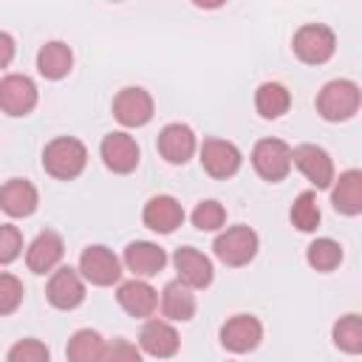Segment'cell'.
<instances>
[{
    "mask_svg": "<svg viewBox=\"0 0 362 362\" xmlns=\"http://www.w3.org/2000/svg\"><path fill=\"white\" fill-rule=\"evenodd\" d=\"M88 164V147L74 136H57L42 150V167L59 181L76 178Z\"/></svg>",
    "mask_w": 362,
    "mask_h": 362,
    "instance_id": "6da1fadb",
    "label": "cell"
},
{
    "mask_svg": "<svg viewBox=\"0 0 362 362\" xmlns=\"http://www.w3.org/2000/svg\"><path fill=\"white\" fill-rule=\"evenodd\" d=\"M359 110V85L351 79H331L317 93V113L325 122H345Z\"/></svg>",
    "mask_w": 362,
    "mask_h": 362,
    "instance_id": "7a4b0ae2",
    "label": "cell"
},
{
    "mask_svg": "<svg viewBox=\"0 0 362 362\" xmlns=\"http://www.w3.org/2000/svg\"><path fill=\"white\" fill-rule=\"evenodd\" d=\"M291 51L297 54L300 62L305 65H322L334 57L337 51V37L328 25L322 23H305L294 31V40H291Z\"/></svg>",
    "mask_w": 362,
    "mask_h": 362,
    "instance_id": "3957f363",
    "label": "cell"
},
{
    "mask_svg": "<svg viewBox=\"0 0 362 362\" xmlns=\"http://www.w3.org/2000/svg\"><path fill=\"white\" fill-rule=\"evenodd\" d=\"M257 246H260L257 232H255L252 226H246V223H238V226L223 229V232L215 238L212 252H215V257H218L221 263H226V266H246V263L255 260Z\"/></svg>",
    "mask_w": 362,
    "mask_h": 362,
    "instance_id": "277c9868",
    "label": "cell"
},
{
    "mask_svg": "<svg viewBox=\"0 0 362 362\" xmlns=\"http://www.w3.org/2000/svg\"><path fill=\"white\" fill-rule=\"evenodd\" d=\"M82 280L93 283V286H113L122 277V260L102 243L85 246L79 255V269Z\"/></svg>",
    "mask_w": 362,
    "mask_h": 362,
    "instance_id": "5b68a950",
    "label": "cell"
},
{
    "mask_svg": "<svg viewBox=\"0 0 362 362\" xmlns=\"http://www.w3.org/2000/svg\"><path fill=\"white\" fill-rule=\"evenodd\" d=\"M252 167L266 181H283L291 173V147L283 139H260L252 150Z\"/></svg>",
    "mask_w": 362,
    "mask_h": 362,
    "instance_id": "8992f818",
    "label": "cell"
},
{
    "mask_svg": "<svg viewBox=\"0 0 362 362\" xmlns=\"http://www.w3.org/2000/svg\"><path fill=\"white\" fill-rule=\"evenodd\" d=\"M153 110H156L153 96L144 88H139V85L122 88L113 96V116L124 127H144L153 119Z\"/></svg>",
    "mask_w": 362,
    "mask_h": 362,
    "instance_id": "52a82bcc",
    "label": "cell"
},
{
    "mask_svg": "<svg viewBox=\"0 0 362 362\" xmlns=\"http://www.w3.org/2000/svg\"><path fill=\"white\" fill-rule=\"evenodd\" d=\"M45 294H48V303H51L54 308L71 311V308H76V305L85 300V280H82V274H79L76 269H71V266H57V269L51 272V277H48Z\"/></svg>",
    "mask_w": 362,
    "mask_h": 362,
    "instance_id": "ba28073f",
    "label": "cell"
},
{
    "mask_svg": "<svg viewBox=\"0 0 362 362\" xmlns=\"http://www.w3.org/2000/svg\"><path fill=\"white\" fill-rule=\"evenodd\" d=\"M291 167H297L317 189H325L334 184V161L317 144H297L291 150Z\"/></svg>",
    "mask_w": 362,
    "mask_h": 362,
    "instance_id": "9c48e42d",
    "label": "cell"
},
{
    "mask_svg": "<svg viewBox=\"0 0 362 362\" xmlns=\"http://www.w3.org/2000/svg\"><path fill=\"white\" fill-rule=\"evenodd\" d=\"M263 325L252 314H235L221 325V345L232 354H249L260 345Z\"/></svg>",
    "mask_w": 362,
    "mask_h": 362,
    "instance_id": "30bf717a",
    "label": "cell"
},
{
    "mask_svg": "<svg viewBox=\"0 0 362 362\" xmlns=\"http://www.w3.org/2000/svg\"><path fill=\"white\" fill-rule=\"evenodd\" d=\"M99 156L105 161V167L110 173H119V175H127L139 167V144L130 133H107L99 144Z\"/></svg>",
    "mask_w": 362,
    "mask_h": 362,
    "instance_id": "8fae6325",
    "label": "cell"
},
{
    "mask_svg": "<svg viewBox=\"0 0 362 362\" xmlns=\"http://www.w3.org/2000/svg\"><path fill=\"white\" fill-rule=\"evenodd\" d=\"M37 107V85L25 74H8L0 79V110L8 116H28Z\"/></svg>",
    "mask_w": 362,
    "mask_h": 362,
    "instance_id": "7c38bea8",
    "label": "cell"
},
{
    "mask_svg": "<svg viewBox=\"0 0 362 362\" xmlns=\"http://www.w3.org/2000/svg\"><path fill=\"white\" fill-rule=\"evenodd\" d=\"M198 156H201V167L212 178H229V175H235L240 170V161H243L240 150L232 141H226V139H206L201 144Z\"/></svg>",
    "mask_w": 362,
    "mask_h": 362,
    "instance_id": "4fadbf2b",
    "label": "cell"
},
{
    "mask_svg": "<svg viewBox=\"0 0 362 362\" xmlns=\"http://www.w3.org/2000/svg\"><path fill=\"white\" fill-rule=\"evenodd\" d=\"M139 348H141L144 354L156 356V359H170V356L178 354L181 339H178V331L173 328V322L153 317V320H147V322L141 325V331H139Z\"/></svg>",
    "mask_w": 362,
    "mask_h": 362,
    "instance_id": "5bb4252c",
    "label": "cell"
},
{
    "mask_svg": "<svg viewBox=\"0 0 362 362\" xmlns=\"http://www.w3.org/2000/svg\"><path fill=\"white\" fill-rule=\"evenodd\" d=\"M195 150H198V141H195V133H192L189 124L170 122V124L161 127V133H158V153H161L164 161L187 164Z\"/></svg>",
    "mask_w": 362,
    "mask_h": 362,
    "instance_id": "9a60e30c",
    "label": "cell"
},
{
    "mask_svg": "<svg viewBox=\"0 0 362 362\" xmlns=\"http://www.w3.org/2000/svg\"><path fill=\"white\" fill-rule=\"evenodd\" d=\"M173 263H175L178 280H181L184 286H189V288H206V286L212 283V277H215L212 260H209L204 252H198L195 246H181V249H175Z\"/></svg>",
    "mask_w": 362,
    "mask_h": 362,
    "instance_id": "2e32d148",
    "label": "cell"
},
{
    "mask_svg": "<svg viewBox=\"0 0 362 362\" xmlns=\"http://www.w3.org/2000/svg\"><path fill=\"white\" fill-rule=\"evenodd\" d=\"M141 221L147 229L158 235H170L184 223V206L173 195H153L141 209Z\"/></svg>",
    "mask_w": 362,
    "mask_h": 362,
    "instance_id": "e0dca14e",
    "label": "cell"
},
{
    "mask_svg": "<svg viewBox=\"0 0 362 362\" xmlns=\"http://www.w3.org/2000/svg\"><path fill=\"white\" fill-rule=\"evenodd\" d=\"M62 255H65L62 238H59L57 232L45 229V232H40V235L28 243V249H25V266H28V272H34V274H45V272H54V269L59 266Z\"/></svg>",
    "mask_w": 362,
    "mask_h": 362,
    "instance_id": "ac0fdd59",
    "label": "cell"
},
{
    "mask_svg": "<svg viewBox=\"0 0 362 362\" xmlns=\"http://www.w3.org/2000/svg\"><path fill=\"white\" fill-rule=\"evenodd\" d=\"M37 204H40V192L25 178H8L0 187V209L8 218H28V215H34Z\"/></svg>",
    "mask_w": 362,
    "mask_h": 362,
    "instance_id": "d6986e66",
    "label": "cell"
},
{
    "mask_svg": "<svg viewBox=\"0 0 362 362\" xmlns=\"http://www.w3.org/2000/svg\"><path fill=\"white\" fill-rule=\"evenodd\" d=\"M167 252L153 240H133L124 246V266L136 277H153L164 269Z\"/></svg>",
    "mask_w": 362,
    "mask_h": 362,
    "instance_id": "ffe728a7",
    "label": "cell"
},
{
    "mask_svg": "<svg viewBox=\"0 0 362 362\" xmlns=\"http://www.w3.org/2000/svg\"><path fill=\"white\" fill-rule=\"evenodd\" d=\"M116 300H119V305H122L130 317H150V314L156 311V305H158V291H156L147 280L133 277V280H124V283L119 286Z\"/></svg>",
    "mask_w": 362,
    "mask_h": 362,
    "instance_id": "44dd1931",
    "label": "cell"
},
{
    "mask_svg": "<svg viewBox=\"0 0 362 362\" xmlns=\"http://www.w3.org/2000/svg\"><path fill=\"white\" fill-rule=\"evenodd\" d=\"M158 303H161V314L167 322H189L195 317V294L181 280H170Z\"/></svg>",
    "mask_w": 362,
    "mask_h": 362,
    "instance_id": "7402d4cb",
    "label": "cell"
},
{
    "mask_svg": "<svg viewBox=\"0 0 362 362\" xmlns=\"http://www.w3.org/2000/svg\"><path fill=\"white\" fill-rule=\"evenodd\" d=\"M331 204L342 215H359L362 212V173L359 170H345L339 178H334Z\"/></svg>",
    "mask_w": 362,
    "mask_h": 362,
    "instance_id": "603a6c76",
    "label": "cell"
},
{
    "mask_svg": "<svg viewBox=\"0 0 362 362\" xmlns=\"http://www.w3.org/2000/svg\"><path fill=\"white\" fill-rule=\"evenodd\" d=\"M74 68V51L62 40H51L37 51V71L45 79H62Z\"/></svg>",
    "mask_w": 362,
    "mask_h": 362,
    "instance_id": "cb8c5ba5",
    "label": "cell"
},
{
    "mask_svg": "<svg viewBox=\"0 0 362 362\" xmlns=\"http://www.w3.org/2000/svg\"><path fill=\"white\" fill-rule=\"evenodd\" d=\"M255 107L263 119H280L291 107V93L280 82H263L255 90Z\"/></svg>",
    "mask_w": 362,
    "mask_h": 362,
    "instance_id": "d4e9b609",
    "label": "cell"
},
{
    "mask_svg": "<svg viewBox=\"0 0 362 362\" xmlns=\"http://www.w3.org/2000/svg\"><path fill=\"white\" fill-rule=\"evenodd\" d=\"M68 362H102L105 354V339L99 331L93 328H79L74 331V337L68 339Z\"/></svg>",
    "mask_w": 362,
    "mask_h": 362,
    "instance_id": "484cf974",
    "label": "cell"
},
{
    "mask_svg": "<svg viewBox=\"0 0 362 362\" xmlns=\"http://www.w3.org/2000/svg\"><path fill=\"white\" fill-rule=\"evenodd\" d=\"M305 260L317 272H334L342 263V246L334 238H317L305 249Z\"/></svg>",
    "mask_w": 362,
    "mask_h": 362,
    "instance_id": "4316f807",
    "label": "cell"
},
{
    "mask_svg": "<svg viewBox=\"0 0 362 362\" xmlns=\"http://www.w3.org/2000/svg\"><path fill=\"white\" fill-rule=\"evenodd\" d=\"M334 345L345 354H359L362 351V320L359 314H345L334 322Z\"/></svg>",
    "mask_w": 362,
    "mask_h": 362,
    "instance_id": "83f0119b",
    "label": "cell"
},
{
    "mask_svg": "<svg viewBox=\"0 0 362 362\" xmlns=\"http://www.w3.org/2000/svg\"><path fill=\"white\" fill-rule=\"evenodd\" d=\"M288 218L291 223L300 229V232H314L320 226V204H317V195L314 192H300L288 209Z\"/></svg>",
    "mask_w": 362,
    "mask_h": 362,
    "instance_id": "f1b7e54d",
    "label": "cell"
},
{
    "mask_svg": "<svg viewBox=\"0 0 362 362\" xmlns=\"http://www.w3.org/2000/svg\"><path fill=\"white\" fill-rule=\"evenodd\" d=\"M223 223H226V209L218 201L206 198V201L195 204V209H192V226L195 229H201V232H218Z\"/></svg>",
    "mask_w": 362,
    "mask_h": 362,
    "instance_id": "f546056e",
    "label": "cell"
},
{
    "mask_svg": "<svg viewBox=\"0 0 362 362\" xmlns=\"http://www.w3.org/2000/svg\"><path fill=\"white\" fill-rule=\"evenodd\" d=\"M23 294H25L23 280L8 274V272H0V317L17 311L23 303Z\"/></svg>",
    "mask_w": 362,
    "mask_h": 362,
    "instance_id": "4dcf8cb0",
    "label": "cell"
},
{
    "mask_svg": "<svg viewBox=\"0 0 362 362\" xmlns=\"http://www.w3.org/2000/svg\"><path fill=\"white\" fill-rule=\"evenodd\" d=\"M6 362H51V354L40 339H20L8 348Z\"/></svg>",
    "mask_w": 362,
    "mask_h": 362,
    "instance_id": "1f68e13d",
    "label": "cell"
},
{
    "mask_svg": "<svg viewBox=\"0 0 362 362\" xmlns=\"http://www.w3.org/2000/svg\"><path fill=\"white\" fill-rule=\"evenodd\" d=\"M23 252V235L11 223H0V266L14 263Z\"/></svg>",
    "mask_w": 362,
    "mask_h": 362,
    "instance_id": "d6a6232c",
    "label": "cell"
},
{
    "mask_svg": "<svg viewBox=\"0 0 362 362\" xmlns=\"http://www.w3.org/2000/svg\"><path fill=\"white\" fill-rule=\"evenodd\" d=\"M102 362H144V359H141V348H136L133 342L113 339V342H105Z\"/></svg>",
    "mask_w": 362,
    "mask_h": 362,
    "instance_id": "836d02e7",
    "label": "cell"
},
{
    "mask_svg": "<svg viewBox=\"0 0 362 362\" xmlns=\"http://www.w3.org/2000/svg\"><path fill=\"white\" fill-rule=\"evenodd\" d=\"M14 59V37L8 31H0V68H6Z\"/></svg>",
    "mask_w": 362,
    "mask_h": 362,
    "instance_id": "e575fe53",
    "label": "cell"
}]
</instances>
